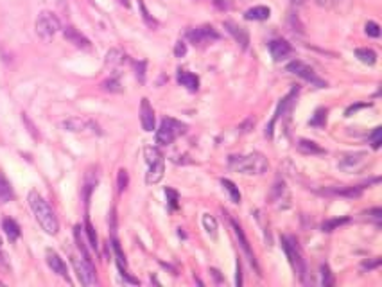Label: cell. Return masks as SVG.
Segmentation results:
<instances>
[{
	"mask_svg": "<svg viewBox=\"0 0 382 287\" xmlns=\"http://www.w3.org/2000/svg\"><path fill=\"white\" fill-rule=\"evenodd\" d=\"M282 248L285 251V255L289 257V262L293 266L294 273L300 278V282L307 284V266L305 260H303L302 250L298 246V240L294 237H282Z\"/></svg>",
	"mask_w": 382,
	"mask_h": 287,
	"instance_id": "3",
	"label": "cell"
},
{
	"mask_svg": "<svg viewBox=\"0 0 382 287\" xmlns=\"http://www.w3.org/2000/svg\"><path fill=\"white\" fill-rule=\"evenodd\" d=\"M61 126L65 127L66 131L72 133H85L88 129H92V133H99V127L95 126L92 120H85L81 117H68L61 122Z\"/></svg>",
	"mask_w": 382,
	"mask_h": 287,
	"instance_id": "10",
	"label": "cell"
},
{
	"mask_svg": "<svg viewBox=\"0 0 382 287\" xmlns=\"http://www.w3.org/2000/svg\"><path fill=\"white\" fill-rule=\"evenodd\" d=\"M63 36L72 43V45H76L77 49H83V51H90L92 49V43L90 40L85 36V34H81L76 27H66L63 29Z\"/></svg>",
	"mask_w": 382,
	"mask_h": 287,
	"instance_id": "13",
	"label": "cell"
},
{
	"mask_svg": "<svg viewBox=\"0 0 382 287\" xmlns=\"http://www.w3.org/2000/svg\"><path fill=\"white\" fill-rule=\"evenodd\" d=\"M185 52H187V45H185L183 42H178V43H176V49H174V54H176V57H181V56H185Z\"/></svg>",
	"mask_w": 382,
	"mask_h": 287,
	"instance_id": "43",
	"label": "cell"
},
{
	"mask_svg": "<svg viewBox=\"0 0 382 287\" xmlns=\"http://www.w3.org/2000/svg\"><path fill=\"white\" fill-rule=\"evenodd\" d=\"M138 7H140V11H142V18L146 20V24L149 25V27H158V22H156L155 18H151V14H149V11H147L146 4H144L142 0H138Z\"/></svg>",
	"mask_w": 382,
	"mask_h": 287,
	"instance_id": "33",
	"label": "cell"
},
{
	"mask_svg": "<svg viewBox=\"0 0 382 287\" xmlns=\"http://www.w3.org/2000/svg\"><path fill=\"white\" fill-rule=\"evenodd\" d=\"M309 124H311L312 127H325V124H327V110L325 108L316 110L314 117L309 120Z\"/></svg>",
	"mask_w": 382,
	"mask_h": 287,
	"instance_id": "30",
	"label": "cell"
},
{
	"mask_svg": "<svg viewBox=\"0 0 382 287\" xmlns=\"http://www.w3.org/2000/svg\"><path fill=\"white\" fill-rule=\"evenodd\" d=\"M185 131H187V124L179 122L172 117H165L160 122V127L156 129V144L158 146H169Z\"/></svg>",
	"mask_w": 382,
	"mask_h": 287,
	"instance_id": "4",
	"label": "cell"
},
{
	"mask_svg": "<svg viewBox=\"0 0 382 287\" xmlns=\"http://www.w3.org/2000/svg\"><path fill=\"white\" fill-rule=\"evenodd\" d=\"M269 52L274 61H282L293 52V47L285 40H273V42H269Z\"/></svg>",
	"mask_w": 382,
	"mask_h": 287,
	"instance_id": "15",
	"label": "cell"
},
{
	"mask_svg": "<svg viewBox=\"0 0 382 287\" xmlns=\"http://www.w3.org/2000/svg\"><path fill=\"white\" fill-rule=\"evenodd\" d=\"M370 216H373L375 219H381L382 210H381V208H373V210H370Z\"/></svg>",
	"mask_w": 382,
	"mask_h": 287,
	"instance_id": "46",
	"label": "cell"
},
{
	"mask_svg": "<svg viewBox=\"0 0 382 287\" xmlns=\"http://www.w3.org/2000/svg\"><path fill=\"white\" fill-rule=\"evenodd\" d=\"M124 57L126 56H124L122 52L113 49V51H109L108 56H106V66H109V68H117V66L124 61Z\"/></svg>",
	"mask_w": 382,
	"mask_h": 287,
	"instance_id": "26",
	"label": "cell"
},
{
	"mask_svg": "<svg viewBox=\"0 0 382 287\" xmlns=\"http://www.w3.org/2000/svg\"><path fill=\"white\" fill-rule=\"evenodd\" d=\"M287 72H291V74L298 75V77H302V79H305L307 83H311V85H314L316 88H327V83L321 77H318L316 74H314V70H312L311 66L305 65V63L302 61H291L287 65Z\"/></svg>",
	"mask_w": 382,
	"mask_h": 287,
	"instance_id": "7",
	"label": "cell"
},
{
	"mask_svg": "<svg viewBox=\"0 0 382 287\" xmlns=\"http://www.w3.org/2000/svg\"><path fill=\"white\" fill-rule=\"evenodd\" d=\"M282 199H289V194H287V188H285V183L278 179V181L273 185V190H271V203L282 201Z\"/></svg>",
	"mask_w": 382,
	"mask_h": 287,
	"instance_id": "25",
	"label": "cell"
},
{
	"mask_svg": "<svg viewBox=\"0 0 382 287\" xmlns=\"http://www.w3.org/2000/svg\"><path fill=\"white\" fill-rule=\"evenodd\" d=\"M321 284L325 287H330L334 286V278H332V273H330V269H328V266H321Z\"/></svg>",
	"mask_w": 382,
	"mask_h": 287,
	"instance_id": "36",
	"label": "cell"
},
{
	"mask_svg": "<svg viewBox=\"0 0 382 287\" xmlns=\"http://www.w3.org/2000/svg\"><path fill=\"white\" fill-rule=\"evenodd\" d=\"M355 56H357L359 61L364 63V65H375V63H377V54H375V51H372V49H357V51H355Z\"/></svg>",
	"mask_w": 382,
	"mask_h": 287,
	"instance_id": "24",
	"label": "cell"
},
{
	"mask_svg": "<svg viewBox=\"0 0 382 287\" xmlns=\"http://www.w3.org/2000/svg\"><path fill=\"white\" fill-rule=\"evenodd\" d=\"M221 185L228 190L231 201H233V203H241V192H239V188L235 187V183H233V181H230V179H221Z\"/></svg>",
	"mask_w": 382,
	"mask_h": 287,
	"instance_id": "28",
	"label": "cell"
},
{
	"mask_svg": "<svg viewBox=\"0 0 382 287\" xmlns=\"http://www.w3.org/2000/svg\"><path fill=\"white\" fill-rule=\"evenodd\" d=\"M13 198L14 194H13V188H11V183L7 181V178L0 172V203H9Z\"/></svg>",
	"mask_w": 382,
	"mask_h": 287,
	"instance_id": "22",
	"label": "cell"
},
{
	"mask_svg": "<svg viewBox=\"0 0 382 287\" xmlns=\"http://www.w3.org/2000/svg\"><path fill=\"white\" fill-rule=\"evenodd\" d=\"M45 257H47L49 268H51L56 275H59L61 278H65L66 282H70V278H68V271H66V266H65V262H63L61 257H59V255H57L54 250H51V248L45 251Z\"/></svg>",
	"mask_w": 382,
	"mask_h": 287,
	"instance_id": "12",
	"label": "cell"
},
{
	"mask_svg": "<svg viewBox=\"0 0 382 287\" xmlns=\"http://www.w3.org/2000/svg\"><path fill=\"white\" fill-rule=\"evenodd\" d=\"M164 174H165V162H164V158H160V160L149 164V171H147V174H146L147 185L160 183L162 178H164Z\"/></svg>",
	"mask_w": 382,
	"mask_h": 287,
	"instance_id": "16",
	"label": "cell"
},
{
	"mask_svg": "<svg viewBox=\"0 0 382 287\" xmlns=\"http://www.w3.org/2000/svg\"><path fill=\"white\" fill-rule=\"evenodd\" d=\"M235 284H237V286H242V268H241V262H237V277H235Z\"/></svg>",
	"mask_w": 382,
	"mask_h": 287,
	"instance_id": "45",
	"label": "cell"
},
{
	"mask_svg": "<svg viewBox=\"0 0 382 287\" xmlns=\"http://www.w3.org/2000/svg\"><path fill=\"white\" fill-rule=\"evenodd\" d=\"M364 31H366V34L372 38H379L381 36V27H379V24H375V22H368L366 24V27H364Z\"/></svg>",
	"mask_w": 382,
	"mask_h": 287,
	"instance_id": "40",
	"label": "cell"
},
{
	"mask_svg": "<svg viewBox=\"0 0 382 287\" xmlns=\"http://www.w3.org/2000/svg\"><path fill=\"white\" fill-rule=\"evenodd\" d=\"M269 14H271V9L266 7V5H257V7H251L244 13L246 20H268Z\"/></svg>",
	"mask_w": 382,
	"mask_h": 287,
	"instance_id": "21",
	"label": "cell"
},
{
	"mask_svg": "<svg viewBox=\"0 0 382 287\" xmlns=\"http://www.w3.org/2000/svg\"><path fill=\"white\" fill-rule=\"evenodd\" d=\"M187 38H189L194 45L203 47V45H208V43L217 42V40H219V33H217L212 25H203V27L189 31V33H187Z\"/></svg>",
	"mask_w": 382,
	"mask_h": 287,
	"instance_id": "8",
	"label": "cell"
},
{
	"mask_svg": "<svg viewBox=\"0 0 382 287\" xmlns=\"http://www.w3.org/2000/svg\"><path fill=\"white\" fill-rule=\"evenodd\" d=\"M334 194H337V196H346V198H359V196L363 194V187L341 188V190H334Z\"/></svg>",
	"mask_w": 382,
	"mask_h": 287,
	"instance_id": "31",
	"label": "cell"
},
{
	"mask_svg": "<svg viewBox=\"0 0 382 287\" xmlns=\"http://www.w3.org/2000/svg\"><path fill=\"white\" fill-rule=\"evenodd\" d=\"M4 259H5V255H4V251H2V239H0V262H4Z\"/></svg>",
	"mask_w": 382,
	"mask_h": 287,
	"instance_id": "47",
	"label": "cell"
},
{
	"mask_svg": "<svg viewBox=\"0 0 382 287\" xmlns=\"http://www.w3.org/2000/svg\"><path fill=\"white\" fill-rule=\"evenodd\" d=\"M103 88L106 90V92H120V83H118L117 77H109V79H106L103 83Z\"/></svg>",
	"mask_w": 382,
	"mask_h": 287,
	"instance_id": "38",
	"label": "cell"
},
{
	"mask_svg": "<svg viewBox=\"0 0 382 287\" xmlns=\"http://www.w3.org/2000/svg\"><path fill=\"white\" fill-rule=\"evenodd\" d=\"M146 66L147 63L146 61H137L135 63V70H137V77L140 83H144L146 81Z\"/></svg>",
	"mask_w": 382,
	"mask_h": 287,
	"instance_id": "41",
	"label": "cell"
},
{
	"mask_svg": "<svg viewBox=\"0 0 382 287\" xmlns=\"http://www.w3.org/2000/svg\"><path fill=\"white\" fill-rule=\"evenodd\" d=\"M320 7H332V5H335V4H339L341 0H314Z\"/></svg>",
	"mask_w": 382,
	"mask_h": 287,
	"instance_id": "44",
	"label": "cell"
},
{
	"mask_svg": "<svg viewBox=\"0 0 382 287\" xmlns=\"http://www.w3.org/2000/svg\"><path fill=\"white\" fill-rule=\"evenodd\" d=\"M140 124L144 131H155V112H153L151 104L147 99H142L140 104Z\"/></svg>",
	"mask_w": 382,
	"mask_h": 287,
	"instance_id": "14",
	"label": "cell"
},
{
	"mask_svg": "<svg viewBox=\"0 0 382 287\" xmlns=\"http://www.w3.org/2000/svg\"><path fill=\"white\" fill-rule=\"evenodd\" d=\"M61 29V22L56 14L51 11H42L36 18V34L42 38L43 42H51L56 36V33Z\"/></svg>",
	"mask_w": 382,
	"mask_h": 287,
	"instance_id": "5",
	"label": "cell"
},
{
	"mask_svg": "<svg viewBox=\"0 0 382 287\" xmlns=\"http://www.w3.org/2000/svg\"><path fill=\"white\" fill-rule=\"evenodd\" d=\"M29 207L33 210L34 217L38 225L42 226L43 230L47 231L49 235H56L57 230H59V223H57V217L54 214L49 203L40 196L38 192H31L29 194Z\"/></svg>",
	"mask_w": 382,
	"mask_h": 287,
	"instance_id": "1",
	"label": "cell"
},
{
	"mask_svg": "<svg viewBox=\"0 0 382 287\" xmlns=\"http://www.w3.org/2000/svg\"><path fill=\"white\" fill-rule=\"evenodd\" d=\"M379 266H381V259H379V257H375L373 260H366V262H363V269H368V271L379 268Z\"/></svg>",
	"mask_w": 382,
	"mask_h": 287,
	"instance_id": "42",
	"label": "cell"
},
{
	"mask_svg": "<svg viewBox=\"0 0 382 287\" xmlns=\"http://www.w3.org/2000/svg\"><path fill=\"white\" fill-rule=\"evenodd\" d=\"M165 196H167V201H169V207L172 208V210H176V208L179 207V196H178V192H176L174 188H170V187H167L165 188Z\"/></svg>",
	"mask_w": 382,
	"mask_h": 287,
	"instance_id": "32",
	"label": "cell"
},
{
	"mask_svg": "<svg viewBox=\"0 0 382 287\" xmlns=\"http://www.w3.org/2000/svg\"><path fill=\"white\" fill-rule=\"evenodd\" d=\"M366 160V153H352V155H344L339 160V167L344 171H354L359 165H363Z\"/></svg>",
	"mask_w": 382,
	"mask_h": 287,
	"instance_id": "18",
	"label": "cell"
},
{
	"mask_svg": "<svg viewBox=\"0 0 382 287\" xmlns=\"http://www.w3.org/2000/svg\"><path fill=\"white\" fill-rule=\"evenodd\" d=\"M178 83L181 86H185L187 90H190V92H198L199 90L198 75L190 74V72L187 70H178Z\"/></svg>",
	"mask_w": 382,
	"mask_h": 287,
	"instance_id": "19",
	"label": "cell"
},
{
	"mask_svg": "<svg viewBox=\"0 0 382 287\" xmlns=\"http://www.w3.org/2000/svg\"><path fill=\"white\" fill-rule=\"evenodd\" d=\"M117 183H118V192H124V190H126V187H127V183H129V176H127V171L126 169L118 171Z\"/></svg>",
	"mask_w": 382,
	"mask_h": 287,
	"instance_id": "39",
	"label": "cell"
},
{
	"mask_svg": "<svg viewBox=\"0 0 382 287\" xmlns=\"http://www.w3.org/2000/svg\"><path fill=\"white\" fill-rule=\"evenodd\" d=\"M350 219L348 217H335V219H328V221H325L323 225H321V230L323 231H334L335 228H339L341 225H346Z\"/></svg>",
	"mask_w": 382,
	"mask_h": 287,
	"instance_id": "29",
	"label": "cell"
},
{
	"mask_svg": "<svg viewBox=\"0 0 382 287\" xmlns=\"http://www.w3.org/2000/svg\"><path fill=\"white\" fill-rule=\"evenodd\" d=\"M298 149L302 151V153H305V155H323V153H325V149L318 146L316 142L305 140V138L298 142Z\"/></svg>",
	"mask_w": 382,
	"mask_h": 287,
	"instance_id": "23",
	"label": "cell"
},
{
	"mask_svg": "<svg viewBox=\"0 0 382 287\" xmlns=\"http://www.w3.org/2000/svg\"><path fill=\"white\" fill-rule=\"evenodd\" d=\"M203 226H205V230H207V233L212 239H216L217 237V221H216V217L210 216V214H205L203 216Z\"/></svg>",
	"mask_w": 382,
	"mask_h": 287,
	"instance_id": "27",
	"label": "cell"
},
{
	"mask_svg": "<svg viewBox=\"0 0 382 287\" xmlns=\"http://www.w3.org/2000/svg\"><path fill=\"white\" fill-rule=\"evenodd\" d=\"M370 144H372L373 149H379L382 144V127H375L373 133L370 135Z\"/></svg>",
	"mask_w": 382,
	"mask_h": 287,
	"instance_id": "37",
	"label": "cell"
},
{
	"mask_svg": "<svg viewBox=\"0 0 382 287\" xmlns=\"http://www.w3.org/2000/svg\"><path fill=\"white\" fill-rule=\"evenodd\" d=\"M72 266L76 269V275L83 286H95L97 284V275L92 260L83 259V257H72Z\"/></svg>",
	"mask_w": 382,
	"mask_h": 287,
	"instance_id": "6",
	"label": "cell"
},
{
	"mask_svg": "<svg viewBox=\"0 0 382 287\" xmlns=\"http://www.w3.org/2000/svg\"><path fill=\"white\" fill-rule=\"evenodd\" d=\"M2 228H4L5 235H7V239H9L11 242H14V240L20 237V226H18V223L14 221V219L5 217L4 221H2Z\"/></svg>",
	"mask_w": 382,
	"mask_h": 287,
	"instance_id": "20",
	"label": "cell"
},
{
	"mask_svg": "<svg viewBox=\"0 0 382 287\" xmlns=\"http://www.w3.org/2000/svg\"><path fill=\"white\" fill-rule=\"evenodd\" d=\"M228 165H230V169L250 176H260L269 169L268 158L262 153H251L248 156H230Z\"/></svg>",
	"mask_w": 382,
	"mask_h": 287,
	"instance_id": "2",
	"label": "cell"
},
{
	"mask_svg": "<svg viewBox=\"0 0 382 287\" xmlns=\"http://www.w3.org/2000/svg\"><path fill=\"white\" fill-rule=\"evenodd\" d=\"M224 29H226L231 36H233V40H235V42L239 43L244 51L248 49V45H250V36H248V33H246L244 27L233 24V22H224Z\"/></svg>",
	"mask_w": 382,
	"mask_h": 287,
	"instance_id": "17",
	"label": "cell"
},
{
	"mask_svg": "<svg viewBox=\"0 0 382 287\" xmlns=\"http://www.w3.org/2000/svg\"><path fill=\"white\" fill-rule=\"evenodd\" d=\"M296 95H298V88H293L287 95H285V97H283L282 101H280L278 108H276V112H274L273 118H271V122H269V126L266 127V137H268V138H273L274 124L278 122V118H280V117H283V113H287L289 110H291V106H293L294 99H296Z\"/></svg>",
	"mask_w": 382,
	"mask_h": 287,
	"instance_id": "9",
	"label": "cell"
},
{
	"mask_svg": "<svg viewBox=\"0 0 382 287\" xmlns=\"http://www.w3.org/2000/svg\"><path fill=\"white\" fill-rule=\"evenodd\" d=\"M231 228H233V233H235V237H237V240H239V244H241V248H242V251L246 253V257H248V260H250V264L255 268V271L260 275V268H259V264H257V259H255V253H253V250H251V246H250V242H248V239H246V235H244V231H242V228L239 225H237L233 219H231Z\"/></svg>",
	"mask_w": 382,
	"mask_h": 287,
	"instance_id": "11",
	"label": "cell"
},
{
	"mask_svg": "<svg viewBox=\"0 0 382 287\" xmlns=\"http://www.w3.org/2000/svg\"><path fill=\"white\" fill-rule=\"evenodd\" d=\"M144 155H146V162H147V164H153V162L164 158V156H162V153L156 149V147H146V149H144Z\"/></svg>",
	"mask_w": 382,
	"mask_h": 287,
	"instance_id": "35",
	"label": "cell"
},
{
	"mask_svg": "<svg viewBox=\"0 0 382 287\" xmlns=\"http://www.w3.org/2000/svg\"><path fill=\"white\" fill-rule=\"evenodd\" d=\"M85 231H86V235H88L90 246H92V248H94V250H97V248H99V244H97V235H95V230H94V226H92V223H90L88 219H86Z\"/></svg>",
	"mask_w": 382,
	"mask_h": 287,
	"instance_id": "34",
	"label": "cell"
}]
</instances>
